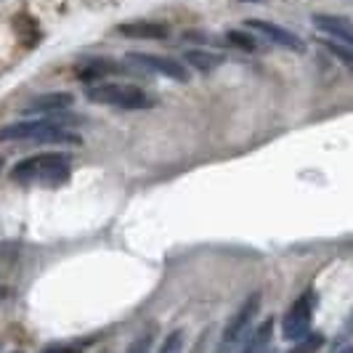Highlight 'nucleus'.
Segmentation results:
<instances>
[{"mask_svg": "<svg viewBox=\"0 0 353 353\" xmlns=\"http://www.w3.org/2000/svg\"><path fill=\"white\" fill-rule=\"evenodd\" d=\"M77 117H46V120H24L0 128V141H37V143H80V136L67 130Z\"/></svg>", "mask_w": 353, "mask_h": 353, "instance_id": "nucleus-1", "label": "nucleus"}, {"mask_svg": "<svg viewBox=\"0 0 353 353\" xmlns=\"http://www.w3.org/2000/svg\"><path fill=\"white\" fill-rule=\"evenodd\" d=\"M70 162L67 154H37L19 162L11 170L17 183H43V186H59L70 178Z\"/></svg>", "mask_w": 353, "mask_h": 353, "instance_id": "nucleus-2", "label": "nucleus"}, {"mask_svg": "<svg viewBox=\"0 0 353 353\" xmlns=\"http://www.w3.org/2000/svg\"><path fill=\"white\" fill-rule=\"evenodd\" d=\"M85 99L93 104L120 106V109H149L154 106V99L146 90L136 85H125V83H99L85 90Z\"/></svg>", "mask_w": 353, "mask_h": 353, "instance_id": "nucleus-3", "label": "nucleus"}, {"mask_svg": "<svg viewBox=\"0 0 353 353\" xmlns=\"http://www.w3.org/2000/svg\"><path fill=\"white\" fill-rule=\"evenodd\" d=\"M314 308H316V292L305 290L298 301L290 305L287 316L282 321V335L287 340H301L311 332V319H314Z\"/></svg>", "mask_w": 353, "mask_h": 353, "instance_id": "nucleus-4", "label": "nucleus"}, {"mask_svg": "<svg viewBox=\"0 0 353 353\" xmlns=\"http://www.w3.org/2000/svg\"><path fill=\"white\" fill-rule=\"evenodd\" d=\"M258 311H261V292H255V295H250L248 301L239 305V311L234 314L229 324H226V330H223V335H221V343H218V353H229L234 345H236V340L250 332V324H252V319L258 316Z\"/></svg>", "mask_w": 353, "mask_h": 353, "instance_id": "nucleus-5", "label": "nucleus"}, {"mask_svg": "<svg viewBox=\"0 0 353 353\" xmlns=\"http://www.w3.org/2000/svg\"><path fill=\"white\" fill-rule=\"evenodd\" d=\"M130 61H136V64H141L146 70L152 72H159V74H165V77H170V80H178V83H186L189 80V72L186 67L176 61V59H170V56H157V53H130Z\"/></svg>", "mask_w": 353, "mask_h": 353, "instance_id": "nucleus-6", "label": "nucleus"}, {"mask_svg": "<svg viewBox=\"0 0 353 353\" xmlns=\"http://www.w3.org/2000/svg\"><path fill=\"white\" fill-rule=\"evenodd\" d=\"M245 27L265 35L268 40H274L276 46H282V48H287V51H295V53L305 51V43H303L301 37L292 35L290 30H284V27H279V24H271V21H263V19H250Z\"/></svg>", "mask_w": 353, "mask_h": 353, "instance_id": "nucleus-7", "label": "nucleus"}, {"mask_svg": "<svg viewBox=\"0 0 353 353\" xmlns=\"http://www.w3.org/2000/svg\"><path fill=\"white\" fill-rule=\"evenodd\" d=\"M72 93H46V96H37L30 104L21 109V114H56L61 109L72 106Z\"/></svg>", "mask_w": 353, "mask_h": 353, "instance_id": "nucleus-8", "label": "nucleus"}, {"mask_svg": "<svg viewBox=\"0 0 353 353\" xmlns=\"http://www.w3.org/2000/svg\"><path fill=\"white\" fill-rule=\"evenodd\" d=\"M117 32L125 37H136V40H162L168 37V27L157 21H128L117 27Z\"/></svg>", "mask_w": 353, "mask_h": 353, "instance_id": "nucleus-9", "label": "nucleus"}, {"mask_svg": "<svg viewBox=\"0 0 353 353\" xmlns=\"http://www.w3.org/2000/svg\"><path fill=\"white\" fill-rule=\"evenodd\" d=\"M311 21H314V27H319V30H321V32H327V35H335V37H340V40H345V43H351L353 40V27H351V21H348V19L316 14Z\"/></svg>", "mask_w": 353, "mask_h": 353, "instance_id": "nucleus-10", "label": "nucleus"}, {"mask_svg": "<svg viewBox=\"0 0 353 353\" xmlns=\"http://www.w3.org/2000/svg\"><path fill=\"white\" fill-rule=\"evenodd\" d=\"M117 70H120V67H117L114 61L90 59V61H85L83 67H77V77L85 80V83H90V80H101V77H106V74H112V72H117Z\"/></svg>", "mask_w": 353, "mask_h": 353, "instance_id": "nucleus-11", "label": "nucleus"}, {"mask_svg": "<svg viewBox=\"0 0 353 353\" xmlns=\"http://www.w3.org/2000/svg\"><path fill=\"white\" fill-rule=\"evenodd\" d=\"M271 332H274V319H265L261 327H255V330L250 332L248 343L242 345V351H239V353H261L265 345H268Z\"/></svg>", "mask_w": 353, "mask_h": 353, "instance_id": "nucleus-12", "label": "nucleus"}, {"mask_svg": "<svg viewBox=\"0 0 353 353\" xmlns=\"http://www.w3.org/2000/svg\"><path fill=\"white\" fill-rule=\"evenodd\" d=\"M14 27H17V35L21 37V43L27 48H32L37 40H40V30H37V21L30 14H19L14 19Z\"/></svg>", "mask_w": 353, "mask_h": 353, "instance_id": "nucleus-13", "label": "nucleus"}, {"mask_svg": "<svg viewBox=\"0 0 353 353\" xmlns=\"http://www.w3.org/2000/svg\"><path fill=\"white\" fill-rule=\"evenodd\" d=\"M186 61L196 67L199 72H212L215 67L223 64V56L218 53H208V51H186Z\"/></svg>", "mask_w": 353, "mask_h": 353, "instance_id": "nucleus-14", "label": "nucleus"}, {"mask_svg": "<svg viewBox=\"0 0 353 353\" xmlns=\"http://www.w3.org/2000/svg\"><path fill=\"white\" fill-rule=\"evenodd\" d=\"M229 43L236 46V48H242V51H255V48H258V40L252 35H248V32H239V30H231Z\"/></svg>", "mask_w": 353, "mask_h": 353, "instance_id": "nucleus-15", "label": "nucleus"}, {"mask_svg": "<svg viewBox=\"0 0 353 353\" xmlns=\"http://www.w3.org/2000/svg\"><path fill=\"white\" fill-rule=\"evenodd\" d=\"M321 43H324V48H330L335 56H340L345 64H351L353 61V53H351V46H348V43H345V46H340V43H335V40H321Z\"/></svg>", "mask_w": 353, "mask_h": 353, "instance_id": "nucleus-16", "label": "nucleus"}, {"mask_svg": "<svg viewBox=\"0 0 353 353\" xmlns=\"http://www.w3.org/2000/svg\"><path fill=\"white\" fill-rule=\"evenodd\" d=\"M159 353H183V332L176 330L173 335L165 340V345H162V351Z\"/></svg>", "mask_w": 353, "mask_h": 353, "instance_id": "nucleus-17", "label": "nucleus"}, {"mask_svg": "<svg viewBox=\"0 0 353 353\" xmlns=\"http://www.w3.org/2000/svg\"><path fill=\"white\" fill-rule=\"evenodd\" d=\"M90 340H85V343H64V345H51V348H46L43 353H80L85 345H88Z\"/></svg>", "mask_w": 353, "mask_h": 353, "instance_id": "nucleus-18", "label": "nucleus"}, {"mask_svg": "<svg viewBox=\"0 0 353 353\" xmlns=\"http://www.w3.org/2000/svg\"><path fill=\"white\" fill-rule=\"evenodd\" d=\"M149 345H152V335H143L128 348V353H149Z\"/></svg>", "mask_w": 353, "mask_h": 353, "instance_id": "nucleus-19", "label": "nucleus"}, {"mask_svg": "<svg viewBox=\"0 0 353 353\" xmlns=\"http://www.w3.org/2000/svg\"><path fill=\"white\" fill-rule=\"evenodd\" d=\"M337 353H351V345H345V348H340Z\"/></svg>", "mask_w": 353, "mask_h": 353, "instance_id": "nucleus-20", "label": "nucleus"}, {"mask_svg": "<svg viewBox=\"0 0 353 353\" xmlns=\"http://www.w3.org/2000/svg\"><path fill=\"white\" fill-rule=\"evenodd\" d=\"M3 298H6V290H3V287H0V301H3Z\"/></svg>", "mask_w": 353, "mask_h": 353, "instance_id": "nucleus-21", "label": "nucleus"}, {"mask_svg": "<svg viewBox=\"0 0 353 353\" xmlns=\"http://www.w3.org/2000/svg\"><path fill=\"white\" fill-rule=\"evenodd\" d=\"M0 170H3V159H0Z\"/></svg>", "mask_w": 353, "mask_h": 353, "instance_id": "nucleus-22", "label": "nucleus"}, {"mask_svg": "<svg viewBox=\"0 0 353 353\" xmlns=\"http://www.w3.org/2000/svg\"><path fill=\"white\" fill-rule=\"evenodd\" d=\"M271 353H276V351H271Z\"/></svg>", "mask_w": 353, "mask_h": 353, "instance_id": "nucleus-23", "label": "nucleus"}]
</instances>
